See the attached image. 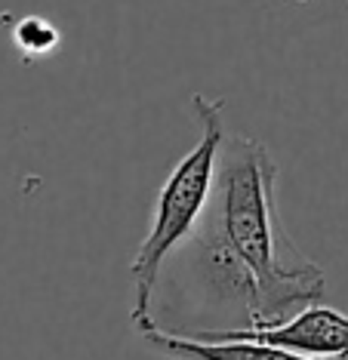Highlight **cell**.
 <instances>
[{"instance_id": "6da1fadb", "label": "cell", "mask_w": 348, "mask_h": 360, "mask_svg": "<svg viewBox=\"0 0 348 360\" xmlns=\"http://www.w3.org/2000/svg\"><path fill=\"white\" fill-rule=\"evenodd\" d=\"M278 163L268 145L228 136L219 151L216 185L201 225L210 228L256 283V314L247 330L284 323L318 305L327 277L290 240L278 216Z\"/></svg>"}, {"instance_id": "7a4b0ae2", "label": "cell", "mask_w": 348, "mask_h": 360, "mask_svg": "<svg viewBox=\"0 0 348 360\" xmlns=\"http://www.w3.org/2000/svg\"><path fill=\"white\" fill-rule=\"evenodd\" d=\"M192 108L197 124H201V139L170 169L167 182L161 185L154 200V222L130 262V283H132L130 321L139 333L154 326V296L167 259L197 231L206 207H210L219 151L228 139L225 124H222L225 99H206L204 93H194Z\"/></svg>"}, {"instance_id": "3957f363", "label": "cell", "mask_w": 348, "mask_h": 360, "mask_svg": "<svg viewBox=\"0 0 348 360\" xmlns=\"http://www.w3.org/2000/svg\"><path fill=\"white\" fill-rule=\"evenodd\" d=\"M192 339H253L314 360H348V314L330 305H309L284 323L262 330H201Z\"/></svg>"}, {"instance_id": "277c9868", "label": "cell", "mask_w": 348, "mask_h": 360, "mask_svg": "<svg viewBox=\"0 0 348 360\" xmlns=\"http://www.w3.org/2000/svg\"><path fill=\"white\" fill-rule=\"evenodd\" d=\"M148 348L173 360H314L290 354L284 348L262 345L253 339H192V335H176L161 326L139 333Z\"/></svg>"}, {"instance_id": "5b68a950", "label": "cell", "mask_w": 348, "mask_h": 360, "mask_svg": "<svg viewBox=\"0 0 348 360\" xmlns=\"http://www.w3.org/2000/svg\"><path fill=\"white\" fill-rule=\"evenodd\" d=\"M13 40L25 56H44L59 44V31L40 15H25L13 31Z\"/></svg>"}]
</instances>
